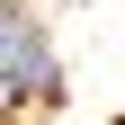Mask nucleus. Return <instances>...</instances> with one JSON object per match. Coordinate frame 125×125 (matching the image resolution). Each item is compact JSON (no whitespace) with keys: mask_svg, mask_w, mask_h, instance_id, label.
Wrapping results in <instances>:
<instances>
[{"mask_svg":"<svg viewBox=\"0 0 125 125\" xmlns=\"http://www.w3.org/2000/svg\"><path fill=\"white\" fill-rule=\"evenodd\" d=\"M9 89L54 98V54H45V36L18 18V9H0V98H9Z\"/></svg>","mask_w":125,"mask_h":125,"instance_id":"f257e3e1","label":"nucleus"}]
</instances>
